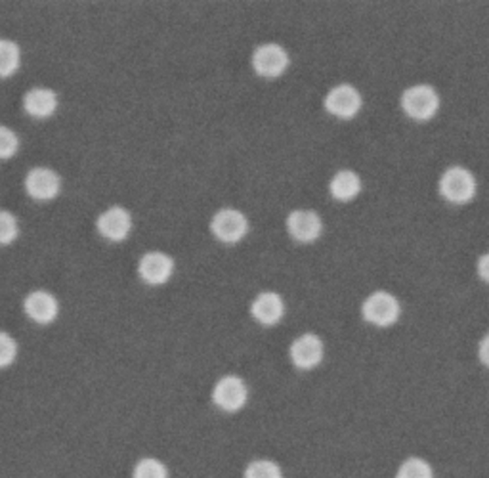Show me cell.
<instances>
[{
  "label": "cell",
  "instance_id": "25",
  "mask_svg": "<svg viewBox=\"0 0 489 478\" xmlns=\"http://www.w3.org/2000/svg\"><path fill=\"white\" fill-rule=\"evenodd\" d=\"M478 356L482 360L484 365H487L489 368V333L484 337V339L480 341V348H478Z\"/></svg>",
  "mask_w": 489,
  "mask_h": 478
},
{
  "label": "cell",
  "instance_id": "6",
  "mask_svg": "<svg viewBox=\"0 0 489 478\" xmlns=\"http://www.w3.org/2000/svg\"><path fill=\"white\" fill-rule=\"evenodd\" d=\"M361 94L352 84H337L325 96V109L339 119H354L361 109Z\"/></svg>",
  "mask_w": 489,
  "mask_h": 478
},
{
  "label": "cell",
  "instance_id": "12",
  "mask_svg": "<svg viewBox=\"0 0 489 478\" xmlns=\"http://www.w3.org/2000/svg\"><path fill=\"white\" fill-rule=\"evenodd\" d=\"M97 232L109 242H124L132 230V217L127 209L109 207L97 218Z\"/></svg>",
  "mask_w": 489,
  "mask_h": 478
},
{
  "label": "cell",
  "instance_id": "19",
  "mask_svg": "<svg viewBox=\"0 0 489 478\" xmlns=\"http://www.w3.org/2000/svg\"><path fill=\"white\" fill-rule=\"evenodd\" d=\"M132 478H169V471L156 457H144L136 463Z\"/></svg>",
  "mask_w": 489,
  "mask_h": 478
},
{
  "label": "cell",
  "instance_id": "22",
  "mask_svg": "<svg viewBox=\"0 0 489 478\" xmlns=\"http://www.w3.org/2000/svg\"><path fill=\"white\" fill-rule=\"evenodd\" d=\"M20 138L8 126H0V159H10L18 153Z\"/></svg>",
  "mask_w": 489,
  "mask_h": 478
},
{
  "label": "cell",
  "instance_id": "10",
  "mask_svg": "<svg viewBox=\"0 0 489 478\" xmlns=\"http://www.w3.org/2000/svg\"><path fill=\"white\" fill-rule=\"evenodd\" d=\"M139 277H142L149 286H163L173 277L174 260L173 257L161 251H151L139 259L138 264Z\"/></svg>",
  "mask_w": 489,
  "mask_h": 478
},
{
  "label": "cell",
  "instance_id": "23",
  "mask_svg": "<svg viewBox=\"0 0 489 478\" xmlns=\"http://www.w3.org/2000/svg\"><path fill=\"white\" fill-rule=\"evenodd\" d=\"M18 356V345L12 339V335L0 331V370L8 368Z\"/></svg>",
  "mask_w": 489,
  "mask_h": 478
},
{
  "label": "cell",
  "instance_id": "5",
  "mask_svg": "<svg viewBox=\"0 0 489 478\" xmlns=\"http://www.w3.org/2000/svg\"><path fill=\"white\" fill-rule=\"evenodd\" d=\"M211 230L222 243H237L249 232L247 217L237 209H220L211 220Z\"/></svg>",
  "mask_w": 489,
  "mask_h": 478
},
{
  "label": "cell",
  "instance_id": "21",
  "mask_svg": "<svg viewBox=\"0 0 489 478\" xmlns=\"http://www.w3.org/2000/svg\"><path fill=\"white\" fill-rule=\"evenodd\" d=\"M18 220L10 210H0V245H10L18 237Z\"/></svg>",
  "mask_w": 489,
  "mask_h": 478
},
{
  "label": "cell",
  "instance_id": "7",
  "mask_svg": "<svg viewBox=\"0 0 489 478\" xmlns=\"http://www.w3.org/2000/svg\"><path fill=\"white\" fill-rule=\"evenodd\" d=\"M249 390L241 377L226 375L215 385L213 400L223 412H240L247 404Z\"/></svg>",
  "mask_w": 489,
  "mask_h": 478
},
{
  "label": "cell",
  "instance_id": "14",
  "mask_svg": "<svg viewBox=\"0 0 489 478\" xmlns=\"http://www.w3.org/2000/svg\"><path fill=\"white\" fill-rule=\"evenodd\" d=\"M60 306L58 301L48 291H33L27 294L25 299V314L40 326H48L55 318H58Z\"/></svg>",
  "mask_w": 489,
  "mask_h": 478
},
{
  "label": "cell",
  "instance_id": "18",
  "mask_svg": "<svg viewBox=\"0 0 489 478\" xmlns=\"http://www.w3.org/2000/svg\"><path fill=\"white\" fill-rule=\"evenodd\" d=\"M396 478H434L432 467L421 457H409L401 463Z\"/></svg>",
  "mask_w": 489,
  "mask_h": 478
},
{
  "label": "cell",
  "instance_id": "15",
  "mask_svg": "<svg viewBox=\"0 0 489 478\" xmlns=\"http://www.w3.org/2000/svg\"><path fill=\"white\" fill-rule=\"evenodd\" d=\"M23 107L27 114L37 119H46L58 109V94L52 89L37 87L23 96Z\"/></svg>",
  "mask_w": 489,
  "mask_h": 478
},
{
  "label": "cell",
  "instance_id": "13",
  "mask_svg": "<svg viewBox=\"0 0 489 478\" xmlns=\"http://www.w3.org/2000/svg\"><path fill=\"white\" fill-rule=\"evenodd\" d=\"M250 314L260 323V326H275V323L282 321L285 314V304L279 293L274 291H264L250 304Z\"/></svg>",
  "mask_w": 489,
  "mask_h": 478
},
{
  "label": "cell",
  "instance_id": "4",
  "mask_svg": "<svg viewBox=\"0 0 489 478\" xmlns=\"http://www.w3.org/2000/svg\"><path fill=\"white\" fill-rule=\"evenodd\" d=\"M289 54L287 50L277 45V42H266L260 45L253 54V69L255 73L264 79H277L282 77L289 67Z\"/></svg>",
  "mask_w": 489,
  "mask_h": 478
},
{
  "label": "cell",
  "instance_id": "2",
  "mask_svg": "<svg viewBox=\"0 0 489 478\" xmlns=\"http://www.w3.org/2000/svg\"><path fill=\"white\" fill-rule=\"evenodd\" d=\"M401 109L415 121H428L438 114L440 96L430 84H413L401 94Z\"/></svg>",
  "mask_w": 489,
  "mask_h": 478
},
{
  "label": "cell",
  "instance_id": "24",
  "mask_svg": "<svg viewBox=\"0 0 489 478\" xmlns=\"http://www.w3.org/2000/svg\"><path fill=\"white\" fill-rule=\"evenodd\" d=\"M478 276L489 286V252H484L478 260Z\"/></svg>",
  "mask_w": 489,
  "mask_h": 478
},
{
  "label": "cell",
  "instance_id": "8",
  "mask_svg": "<svg viewBox=\"0 0 489 478\" xmlns=\"http://www.w3.org/2000/svg\"><path fill=\"white\" fill-rule=\"evenodd\" d=\"M25 190L37 201H50L58 198L62 190L60 175L46 166H37L25 178Z\"/></svg>",
  "mask_w": 489,
  "mask_h": 478
},
{
  "label": "cell",
  "instance_id": "16",
  "mask_svg": "<svg viewBox=\"0 0 489 478\" xmlns=\"http://www.w3.org/2000/svg\"><path fill=\"white\" fill-rule=\"evenodd\" d=\"M329 192L337 201H352L361 192V180L354 171L344 168V171H339L331 178Z\"/></svg>",
  "mask_w": 489,
  "mask_h": 478
},
{
  "label": "cell",
  "instance_id": "3",
  "mask_svg": "<svg viewBox=\"0 0 489 478\" xmlns=\"http://www.w3.org/2000/svg\"><path fill=\"white\" fill-rule=\"evenodd\" d=\"M401 312L400 301L386 291H375L363 301L361 316L366 321L373 323L376 328H390L398 321Z\"/></svg>",
  "mask_w": 489,
  "mask_h": 478
},
{
  "label": "cell",
  "instance_id": "9",
  "mask_svg": "<svg viewBox=\"0 0 489 478\" xmlns=\"http://www.w3.org/2000/svg\"><path fill=\"white\" fill-rule=\"evenodd\" d=\"M287 230L299 243H312L324 232V222L316 210L297 209L287 217Z\"/></svg>",
  "mask_w": 489,
  "mask_h": 478
},
{
  "label": "cell",
  "instance_id": "1",
  "mask_svg": "<svg viewBox=\"0 0 489 478\" xmlns=\"http://www.w3.org/2000/svg\"><path fill=\"white\" fill-rule=\"evenodd\" d=\"M440 193L453 205L470 203L476 195V178L465 166H450L440 178Z\"/></svg>",
  "mask_w": 489,
  "mask_h": 478
},
{
  "label": "cell",
  "instance_id": "11",
  "mask_svg": "<svg viewBox=\"0 0 489 478\" xmlns=\"http://www.w3.org/2000/svg\"><path fill=\"white\" fill-rule=\"evenodd\" d=\"M324 341L314 333H304L291 345V360L299 370H314L324 360Z\"/></svg>",
  "mask_w": 489,
  "mask_h": 478
},
{
  "label": "cell",
  "instance_id": "20",
  "mask_svg": "<svg viewBox=\"0 0 489 478\" xmlns=\"http://www.w3.org/2000/svg\"><path fill=\"white\" fill-rule=\"evenodd\" d=\"M245 478H283L277 463L270 459H257L245 471Z\"/></svg>",
  "mask_w": 489,
  "mask_h": 478
},
{
  "label": "cell",
  "instance_id": "17",
  "mask_svg": "<svg viewBox=\"0 0 489 478\" xmlns=\"http://www.w3.org/2000/svg\"><path fill=\"white\" fill-rule=\"evenodd\" d=\"M21 54L20 47L13 40L0 38V77L6 79L20 69Z\"/></svg>",
  "mask_w": 489,
  "mask_h": 478
}]
</instances>
